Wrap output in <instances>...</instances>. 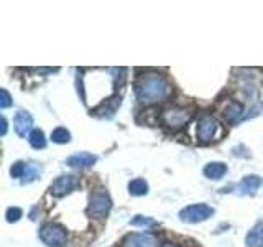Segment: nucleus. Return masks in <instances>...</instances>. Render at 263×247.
Instances as JSON below:
<instances>
[{
	"mask_svg": "<svg viewBox=\"0 0 263 247\" xmlns=\"http://www.w3.org/2000/svg\"><path fill=\"white\" fill-rule=\"evenodd\" d=\"M112 208V200L110 195L105 189H96L89 198V206H87V214L92 218H104Z\"/></svg>",
	"mask_w": 263,
	"mask_h": 247,
	"instance_id": "obj_2",
	"label": "nucleus"
},
{
	"mask_svg": "<svg viewBox=\"0 0 263 247\" xmlns=\"http://www.w3.org/2000/svg\"><path fill=\"white\" fill-rule=\"evenodd\" d=\"M263 183V180L258 177V175H249V177H245L242 181H240V185L237 186V195H240V196H253L255 193L258 191V188L261 186Z\"/></svg>",
	"mask_w": 263,
	"mask_h": 247,
	"instance_id": "obj_10",
	"label": "nucleus"
},
{
	"mask_svg": "<svg viewBox=\"0 0 263 247\" xmlns=\"http://www.w3.org/2000/svg\"><path fill=\"white\" fill-rule=\"evenodd\" d=\"M161 247H178V245H176V244H170V242H168V244H163Z\"/></svg>",
	"mask_w": 263,
	"mask_h": 247,
	"instance_id": "obj_26",
	"label": "nucleus"
},
{
	"mask_svg": "<svg viewBox=\"0 0 263 247\" xmlns=\"http://www.w3.org/2000/svg\"><path fill=\"white\" fill-rule=\"evenodd\" d=\"M22 218V209L20 208H8L7 209V221L8 222H16Z\"/></svg>",
	"mask_w": 263,
	"mask_h": 247,
	"instance_id": "obj_22",
	"label": "nucleus"
},
{
	"mask_svg": "<svg viewBox=\"0 0 263 247\" xmlns=\"http://www.w3.org/2000/svg\"><path fill=\"white\" fill-rule=\"evenodd\" d=\"M130 224L138 226V227H152V226L158 224V222H156L153 218H148V216H135V218L130 219Z\"/></svg>",
	"mask_w": 263,
	"mask_h": 247,
	"instance_id": "obj_19",
	"label": "nucleus"
},
{
	"mask_svg": "<svg viewBox=\"0 0 263 247\" xmlns=\"http://www.w3.org/2000/svg\"><path fill=\"white\" fill-rule=\"evenodd\" d=\"M0 123H2V130H0V134L5 135L7 134V119L2 117V119H0Z\"/></svg>",
	"mask_w": 263,
	"mask_h": 247,
	"instance_id": "obj_25",
	"label": "nucleus"
},
{
	"mask_svg": "<svg viewBox=\"0 0 263 247\" xmlns=\"http://www.w3.org/2000/svg\"><path fill=\"white\" fill-rule=\"evenodd\" d=\"M247 247H263V221H258L255 224L245 239Z\"/></svg>",
	"mask_w": 263,
	"mask_h": 247,
	"instance_id": "obj_13",
	"label": "nucleus"
},
{
	"mask_svg": "<svg viewBox=\"0 0 263 247\" xmlns=\"http://www.w3.org/2000/svg\"><path fill=\"white\" fill-rule=\"evenodd\" d=\"M122 104V97L120 96H114L110 99H107V101L101 102L96 109H92L90 115H94V117H99V119H112L114 114L117 112V109Z\"/></svg>",
	"mask_w": 263,
	"mask_h": 247,
	"instance_id": "obj_8",
	"label": "nucleus"
},
{
	"mask_svg": "<svg viewBox=\"0 0 263 247\" xmlns=\"http://www.w3.org/2000/svg\"><path fill=\"white\" fill-rule=\"evenodd\" d=\"M82 78H84V74L79 71L78 73V93H79L81 101L86 102V94H84V84H82Z\"/></svg>",
	"mask_w": 263,
	"mask_h": 247,
	"instance_id": "obj_24",
	"label": "nucleus"
},
{
	"mask_svg": "<svg viewBox=\"0 0 263 247\" xmlns=\"http://www.w3.org/2000/svg\"><path fill=\"white\" fill-rule=\"evenodd\" d=\"M220 135V126L219 122L211 117V115H202L197 122V138L201 144H209L212 140H217Z\"/></svg>",
	"mask_w": 263,
	"mask_h": 247,
	"instance_id": "obj_6",
	"label": "nucleus"
},
{
	"mask_svg": "<svg viewBox=\"0 0 263 247\" xmlns=\"http://www.w3.org/2000/svg\"><path fill=\"white\" fill-rule=\"evenodd\" d=\"M189 120H191V112L187 109H183V107H170L161 114V122L171 130L184 127Z\"/></svg>",
	"mask_w": 263,
	"mask_h": 247,
	"instance_id": "obj_5",
	"label": "nucleus"
},
{
	"mask_svg": "<svg viewBox=\"0 0 263 247\" xmlns=\"http://www.w3.org/2000/svg\"><path fill=\"white\" fill-rule=\"evenodd\" d=\"M214 214V209L209 204H191L186 206L184 209L179 211V219L183 222H189V224H196V222H202L205 219H209Z\"/></svg>",
	"mask_w": 263,
	"mask_h": 247,
	"instance_id": "obj_4",
	"label": "nucleus"
},
{
	"mask_svg": "<svg viewBox=\"0 0 263 247\" xmlns=\"http://www.w3.org/2000/svg\"><path fill=\"white\" fill-rule=\"evenodd\" d=\"M240 117H242V104H238V102L232 101V102H230V104L226 107V111H224V119H226V122H229V123H235Z\"/></svg>",
	"mask_w": 263,
	"mask_h": 247,
	"instance_id": "obj_15",
	"label": "nucleus"
},
{
	"mask_svg": "<svg viewBox=\"0 0 263 247\" xmlns=\"http://www.w3.org/2000/svg\"><path fill=\"white\" fill-rule=\"evenodd\" d=\"M12 97H10V94H8V91L7 89H2L0 91V107L2 109H7V107H10L12 105Z\"/></svg>",
	"mask_w": 263,
	"mask_h": 247,
	"instance_id": "obj_23",
	"label": "nucleus"
},
{
	"mask_svg": "<svg viewBox=\"0 0 263 247\" xmlns=\"http://www.w3.org/2000/svg\"><path fill=\"white\" fill-rule=\"evenodd\" d=\"M30 145L33 147V148H45L46 147V138H45V134H43V130H40V129H36V130H33L31 134H30Z\"/></svg>",
	"mask_w": 263,
	"mask_h": 247,
	"instance_id": "obj_17",
	"label": "nucleus"
},
{
	"mask_svg": "<svg viewBox=\"0 0 263 247\" xmlns=\"http://www.w3.org/2000/svg\"><path fill=\"white\" fill-rule=\"evenodd\" d=\"M41 173V168L38 167V165H28V168L27 171H25V175H23V183H31L33 180H36L38 175Z\"/></svg>",
	"mask_w": 263,
	"mask_h": 247,
	"instance_id": "obj_20",
	"label": "nucleus"
},
{
	"mask_svg": "<svg viewBox=\"0 0 263 247\" xmlns=\"http://www.w3.org/2000/svg\"><path fill=\"white\" fill-rule=\"evenodd\" d=\"M40 239L49 247H63L68 241V234L63 226L49 222L40 229Z\"/></svg>",
	"mask_w": 263,
	"mask_h": 247,
	"instance_id": "obj_3",
	"label": "nucleus"
},
{
	"mask_svg": "<svg viewBox=\"0 0 263 247\" xmlns=\"http://www.w3.org/2000/svg\"><path fill=\"white\" fill-rule=\"evenodd\" d=\"M158 241L152 234H128L122 241V247H156Z\"/></svg>",
	"mask_w": 263,
	"mask_h": 247,
	"instance_id": "obj_9",
	"label": "nucleus"
},
{
	"mask_svg": "<svg viewBox=\"0 0 263 247\" xmlns=\"http://www.w3.org/2000/svg\"><path fill=\"white\" fill-rule=\"evenodd\" d=\"M97 162V156L92 153H87V152H79V153H74L71 155L68 160H66V165L72 168H89Z\"/></svg>",
	"mask_w": 263,
	"mask_h": 247,
	"instance_id": "obj_12",
	"label": "nucleus"
},
{
	"mask_svg": "<svg viewBox=\"0 0 263 247\" xmlns=\"http://www.w3.org/2000/svg\"><path fill=\"white\" fill-rule=\"evenodd\" d=\"M27 168H28V163H25V162H15L12 165V168H10V175L13 178H23Z\"/></svg>",
	"mask_w": 263,
	"mask_h": 247,
	"instance_id": "obj_21",
	"label": "nucleus"
},
{
	"mask_svg": "<svg viewBox=\"0 0 263 247\" xmlns=\"http://www.w3.org/2000/svg\"><path fill=\"white\" fill-rule=\"evenodd\" d=\"M79 186V178L74 177V175H63L60 178H56L53 183H51V188H49V191H51L53 196L56 198H61L64 195L71 193L74 188Z\"/></svg>",
	"mask_w": 263,
	"mask_h": 247,
	"instance_id": "obj_7",
	"label": "nucleus"
},
{
	"mask_svg": "<svg viewBox=\"0 0 263 247\" xmlns=\"http://www.w3.org/2000/svg\"><path fill=\"white\" fill-rule=\"evenodd\" d=\"M13 126H15V132L20 137H27L33 129V117L27 111H18L13 119Z\"/></svg>",
	"mask_w": 263,
	"mask_h": 247,
	"instance_id": "obj_11",
	"label": "nucleus"
},
{
	"mask_svg": "<svg viewBox=\"0 0 263 247\" xmlns=\"http://www.w3.org/2000/svg\"><path fill=\"white\" fill-rule=\"evenodd\" d=\"M135 93L138 101L142 104H153L163 101L164 97H168L171 93V84L168 79L161 76V74H143L142 78L137 81Z\"/></svg>",
	"mask_w": 263,
	"mask_h": 247,
	"instance_id": "obj_1",
	"label": "nucleus"
},
{
	"mask_svg": "<svg viewBox=\"0 0 263 247\" xmlns=\"http://www.w3.org/2000/svg\"><path fill=\"white\" fill-rule=\"evenodd\" d=\"M51 140L54 144H68L71 140V134L64 127H58L51 132Z\"/></svg>",
	"mask_w": 263,
	"mask_h": 247,
	"instance_id": "obj_18",
	"label": "nucleus"
},
{
	"mask_svg": "<svg viewBox=\"0 0 263 247\" xmlns=\"http://www.w3.org/2000/svg\"><path fill=\"white\" fill-rule=\"evenodd\" d=\"M226 173H227V165L220 162H212L209 165H205L204 168V175L211 180H220Z\"/></svg>",
	"mask_w": 263,
	"mask_h": 247,
	"instance_id": "obj_14",
	"label": "nucleus"
},
{
	"mask_svg": "<svg viewBox=\"0 0 263 247\" xmlns=\"http://www.w3.org/2000/svg\"><path fill=\"white\" fill-rule=\"evenodd\" d=\"M128 191L134 196H143L148 193V183L142 178H135L128 183Z\"/></svg>",
	"mask_w": 263,
	"mask_h": 247,
	"instance_id": "obj_16",
	"label": "nucleus"
}]
</instances>
